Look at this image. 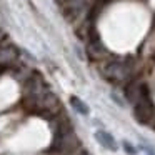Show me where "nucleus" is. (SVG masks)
<instances>
[{
    "mask_svg": "<svg viewBox=\"0 0 155 155\" xmlns=\"http://www.w3.org/2000/svg\"><path fill=\"white\" fill-rule=\"evenodd\" d=\"M95 138H97L98 143H100L102 147H105L107 150H112V152L117 150V142L112 137V134H108L107 130H97L95 132Z\"/></svg>",
    "mask_w": 155,
    "mask_h": 155,
    "instance_id": "f257e3e1",
    "label": "nucleus"
},
{
    "mask_svg": "<svg viewBox=\"0 0 155 155\" xmlns=\"http://www.w3.org/2000/svg\"><path fill=\"white\" fill-rule=\"evenodd\" d=\"M70 105L75 108V112H78L80 115H88L90 114V108L85 104L84 100H80L78 97H70Z\"/></svg>",
    "mask_w": 155,
    "mask_h": 155,
    "instance_id": "f03ea898",
    "label": "nucleus"
},
{
    "mask_svg": "<svg viewBox=\"0 0 155 155\" xmlns=\"http://www.w3.org/2000/svg\"><path fill=\"white\" fill-rule=\"evenodd\" d=\"M124 150L127 152V153H130V155H135V148H134V145L128 143V142H124Z\"/></svg>",
    "mask_w": 155,
    "mask_h": 155,
    "instance_id": "7ed1b4c3",
    "label": "nucleus"
},
{
    "mask_svg": "<svg viewBox=\"0 0 155 155\" xmlns=\"http://www.w3.org/2000/svg\"><path fill=\"white\" fill-rule=\"evenodd\" d=\"M142 148H143V150L147 152V155H155V150L150 147V145H147V143H142Z\"/></svg>",
    "mask_w": 155,
    "mask_h": 155,
    "instance_id": "20e7f679",
    "label": "nucleus"
}]
</instances>
